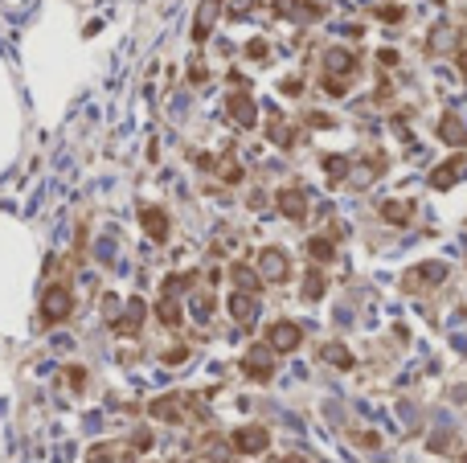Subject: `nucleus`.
I'll return each instance as SVG.
<instances>
[{
  "label": "nucleus",
  "instance_id": "f257e3e1",
  "mask_svg": "<svg viewBox=\"0 0 467 463\" xmlns=\"http://www.w3.org/2000/svg\"><path fill=\"white\" fill-rule=\"evenodd\" d=\"M70 308H74V299H70V287H46V296H41V316L50 320V324H58V320H66Z\"/></svg>",
  "mask_w": 467,
  "mask_h": 463
},
{
  "label": "nucleus",
  "instance_id": "f03ea898",
  "mask_svg": "<svg viewBox=\"0 0 467 463\" xmlns=\"http://www.w3.org/2000/svg\"><path fill=\"white\" fill-rule=\"evenodd\" d=\"M258 275H263V283H283L287 275H291V263H287V254L279 246H267L263 254H258Z\"/></svg>",
  "mask_w": 467,
  "mask_h": 463
},
{
  "label": "nucleus",
  "instance_id": "7ed1b4c3",
  "mask_svg": "<svg viewBox=\"0 0 467 463\" xmlns=\"http://www.w3.org/2000/svg\"><path fill=\"white\" fill-rule=\"evenodd\" d=\"M439 279H447V266L443 263H418L414 271H406L402 275V291H422V283H439Z\"/></svg>",
  "mask_w": 467,
  "mask_h": 463
},
{
  "label": "nucleus",
  "instance_id": "20e7f679",
  "mask_svg": "<svg viewBox=\"0 0 467 463\" xmlns=\"http://www.w3.org/2000/svg\"><path fill=\"white\" fill-rule=\"evenodd\" d=\"M300 324H291V320H279V324H271L267 328V345L271 353H291V348H300Z\"/></svg>",
  "mask_w": 467,
  "mask_h": 463
},
{
  "label": "nucleus",
  "instance_id": "39448f33",
  "mask_svg": "<svg viewBox=\"0 0 467 463\" xmlns=\"http://www.w3.org/2000/svg\"><path fill=\"white\" fill-rule=\"evenodd\" d=\"M267 427H242V430H234V439L230 447L234 451H242V455H263L267 451Z\"/></svg>",
  "mask_w": 467,
  "mask_h": 463
},
{
  "label": "nucleus",
  "instance_id": "423d86ee",
  "mask_svg": "<svg viewBox=\"0 0 467 463\" xmlns=\"http://www.w3.org/2000/svg\"><path fill=\"white\" fill-rule=\"evenodd\" d=\"M275 205H279V214H283L287 222H303V217H308V193H303V189H279Z\"/></svg>",
  "mask_w": 467,
  "mask_h": 463
},
{
  "label": "nucleus",
  "instance_id": "0eeeda50",
  "mask_svg": "<svg viewBox=\"0 0 467 463\" xmlns=\"http://www.w3.org/2000/svg\"><path fill=\"white\" fill-rule=\"evenodd\" d=\"M144 316H148L144 299H127L123 316H115L111 324H115V332H119V336H132V332H140V328H144Z\"/></svg>",
  "mask_w": 467,
  "mask_h": 463
},
{
  "label": "nucleus",
  "instance_id": "6e6552de",
  "mask_svg": "<svg viewBox=\"0 0 467 463\" xmlns=\"http://www.w3.org/2000/svg\"><path fill=\"white\" fill-rule=\"evenodd\" d=\"M230 316L242 324V328H251L254 320H258V299H254V291H234L230 296Z\"/></svg>",
  "mask_w": 467,
  "mask_h": 463
},
{
  "label": "nucleus",
  "instance_id": "1a4fd4ad",
  "mask_svg": "<svg viewBox=\"0 0 467 463\" xmlns=\"http://www.w3.org/2000/svg\"><path fill=\"white\" fill-rule=\"evenodd\" d=\"M242 373H246V378H254V381H267L271 373H275V365H271V357H267V348L254 345L251 353L242 357Z\"/></svg>",
  "mask_w": 467,
  "mask_h": 463
},
{
  "label": "nucleus",
  "instance_id": "9d476101",
  "mask_svg": "<svg viewBox=\"0 0 467 463\" xmlns=\"http://www.w3.org/2000/svg\"><path fill=\"white\" fill-rule=\"evenodd\" d=\"M140 217H144V230H148L152 242H168V230H172V222H168L164 209H156V205H144V209H140Z\"/></svg>",
  "mask_w": 467,
  "mask_h": 463
},
{
  "label": "nucleus",
  "instance_id": "9b49d317",
  "mask_svg": "<svg viewBox=\"0 0 467 463\" xmlns=\"http://www.w3.org/2000/svg\"><path fill=\"white\" fill-rule=\"evenodd\" d=\"M230 119L238 123V128H254V123H258V111H254V99L246 95V90H238V95H230Z\"/></svg>",
  "mask_w": 467,
  "mask_h": 463
},
{
  "label": "nucleus",
  "instance_id": "f8f14e48",
  "mask_svg": "<svg viewBox=\"0 0 467 463\" xmlns=\"http://www.w3.org/2000/svg\"><path fill=\"white\" fill-rule=\"evenodd\" d=\"M463 172H467V160H463V156H451L447 165H439L431 172V189H451V184L459 181Z\"/></svg>",
  "mask_w": 467,
  "mask_h": 463
},
{
  "label": "nucleus",
  "instance_id": "ddd939ff",
  "mask_svg": "<svg viewBox=\"0 0 467 463\" xmlns=\"http://www.w3.org/2000/svg\"><path fill=\"white\" fill-rule=\"evenodd\" d=\"M221 13V0H201L197 9V21H193V41H205V37L214 33V21Z\"/></svg>",
  "mask_w": 467,
  "mask_h": 463
},
{
  "label": "nucleus",
  "instance_id": "4468645a",
  "mask_svg": "<svg viewBox=\"0 0 467 463\" xmlns=\"http://www.w3.org/2000/svg\"><path fill=\"white\" fill-rule=\"evenodd\" d=\"M439 140L451 144V148H463L467 144V128H463V119L455 115V111H447V115L439 119Z\"/></svg>",
  "mask_w": 467,
  "mask_h": 463
},
{
  "label": "nucleus",
  "instance_id": "2eb2a0df",
  "mask_svg": "<svg viewBox=\"0 0 467 463\" xmlns=\"http://www.w3.org/2000/svg\"><path fill=\"white\" fill-rule=\"evenodd\" d=\"M324 66H328V74H332V78H352V74H357V53H349V50H328V53H324Z\"/></svg>",
  "mask_w": 467,
  "mask_h": 463
},
{
  "label": "nucleus",
  "instance_id": "dca6fc26",
  "mask_svg": "<svg viewBox=\"0 0 467 463\" xmlns=\"http://www.w3.org/2000/svg\"><path fill=\"white\" fill-rule=\"evenodd\" d=\"M414 214V201H382V217L389 226H406Z\"/></svg>",
  "mask_w": 467,
  "mask_h": 463
},
{
  "label": "nucleus",
  "instance_id": "f3484780",
  "mask_svg": "<svg viewBox=\"0 0 467 463\" xmlns=\"http://www.w3.org/2000/svg\"><path fill=\"white\" fill-rule=\"evenodd\" d=\"M230 279L238 283V291H254V296H258V287H263V275L251 271V266H242V263L230 266Z\"/></svg>",
  "mask_w": 467,
  "mask_h": 463
},
{
  "label": "nucleus",
  "instance_id": "a211bd4d",
  "mask_svg": "<svg viewBox=\"0 0 467 463\" xmlns=\"http://www.w3.org/2000/svg\"><path fill=\"white\" fill-rule=\"evenodd\" d=\"M152 414H156V418H168V422H181V394L152 402Z\"/></svg>",
  "mask_w": 467,
  "mask_h": 463
},
{
  "label": "nucleus",
  "instance_id": "6ab92c4d",
  "mask_svg": "<svg viewBox=\"0 0 467 463\" xmlns=\"http://www.w3.org/2000/svg\"><path fill=\"white\" fill-rule=\"evenodd\" d=\"M308 254H312L316 263H332V254H336L332 234H328V238H308Z\"/></svg>",
  "mask_w": 467,
  "mask_h": 463
},
{
  "label": "nucleus",
  "instance_id": "aec40b11",
  "mask_svg": "<svg viewBox=\"0 0 467 463\" xmlns=\"http://www.w3.org/2000/svg\"><path fill=\"white\" fill-rule=\"evenodd\" d=\"M156 316H160V324H164V328H177V324H181V308H177V299L164 296L160 303H156Z\"/></svg>",
  "mask_w": 467,
  "mask_h": 463
},
{
  "label": "nucleus",
  "instance_id": "412c9836",
  "mask_svg": "<svg viewBox=\"0 0 467 463\" xmlns=\"http://www.w3.org/2000/svg\"><path fill=\"white\" fill-rule=\"evenodd\" d=\"M324 361L336 365V369H352V365H357V361H352V353L345 345H324Z\"/></svg>",
  "mask_w": 467,
  "mask_h": 463
},
{
  "label": "nucleus",
  "instance_id": "4be33fe9",
  "mask_svg": "<svg viewBox=\"0 0 467 463\" xmlns=\"http://www.w3.org/2000/svg\"><path fill=\"white\" fill-rule=\"evenodd\" d=\"M349 156H324V172H328V177H332V181H345V177H349Z\"/></svg>",
  "mask_w": 467,
  "mask_h": 463
},
{
  "label": "nucleus",
  "instance_id": "5701e85b",
  "mask_svg": "<svg viewBox=\"0 0 467 463\" xmlns=\"http://www.w3.org/2000/svg\"><path fill=\"white\" fill-rule=\"evenodd\" d=\"M267 135H271V140H275V144H279V148H291V140H295V135H291V128H287L283 119H271Z\"/></svg>",
  "mask_w": 467,
  "mask_h": 463
},
{
  "label": "nucleus",
  "instance_id": "b1692460",
  "mask_svg": "<svg viewBox=\"0 0 467 463\" xmlns=\"http://www.w3.org/2000/svg\"><path fill=\"white\" fill-rule=\"evenodd\" d=\"M320 296H324V275H320V271H308V279H303V299L316 303Z\"/></svg>",
  "mask_w": 467,
  "mask_h": 463
},
{
  "label": "nucleus",
  "instance_id": "393cba45",
  "mask_svg": "<svg viewBox=\"0 0 467 463\" xmlns=\"http://www.w3.org/2000/svg\"><path fill=\"white\" fill-rule=\"evenodd\" d=\"M193 316H197V320H209V316H214V296H209V291L193 296Z\"/></svg>",
  "mask_w": 467,
  "mask_h": 463
},
{
  "label": "nucleus",
  "instance_id": "a878e982",
  "mask_svg": "<svg viewBox=\"0 0 467 463\" xmlns=\"http://www.w3.org/2000/svg\"><path fill=\"white\" fill-rule=\"evenodd\" d=\"M349 90V78H332V74H324V95H332V99H340Z\"/></svg>",
  "mask_w": 467,
  "mask_h": 463
},
{
  "label": "nucleus",
  "instance_id": "bb28decb",
  "mask_svg": "<svg viewBox=\"0 0 467 463\" xmlns=\"http://www.w3.org/2000/svg\"><path fill=\"white\" fill-rule=\"evenodd\" d=\"M221 181L238 184L242 181V165H238V160H221Z\"/></svg>",
  "mask_w": 467,
  "mask_h": 463
},
{
  "label": "nucleus",
  "instance_id": "cd10ccee",
  "mask_svg": "<svg viewBox=\"0 0 467 463\" xmlns=\"http://www.w3.org/2000/svg\"><path fill=\"white\" fill-rule=\"evenodd\" d=\"M377 17H382V21H402V17H406V9H402V4H382V9H377Z\"/></svg>",
  "mask_w": 467,
  "mask_h": 463
},
{
  "label": "nucleus",
  "instance_id": "c85d7f7f",
  "mask_svg": "<svg viewBox=\"0 0 467 463\" xmlns=\"http://www.w3.org/2000/svg\"><path fill=\"white\" fill-rule=\"evenodd\" d=\"M246 53H251L254 62H263V58H267V41H263V37H254L251 46H246Z\"/></svg>",
  "mask_w": 467,
  "mask_h": 463
},
{
  "label": "nucleus",
  "instance_id": "c756f323",
  "mask_svg": "<svg viewBox=\"0 0 467 463\" xmlns=\"http://www.w3.org/2000/svg\"><path fill=\"white\" fill-rule=\"evenodd\" d=\"M164 361H168V365H184V361H189V348H181V345H177V348H168V353H164Z\"/></svg>",
  "mask_w": 467,
  "mask_h": 463
},
{
  "label": "nucleus",
  "instance_id": "7c9ffc66",
  "mask_svg": "<svg viewBox=\"0 0 467 463\" xmlns=\"http://www.w3.org/2000/svg\"><path fill=\"white\" fill-rule=\"evenodd\" d=\"M251 9H254V0H230V13H234V17H246Z\"/></svg>",
  "mask_w": 467,
  "mask_h": 463
},
{
  "label": "nucleus",
  "instance_id": "2f4dec72",
  "mask_svg": "<svg viewBox=\"0 0 467 463\" xmlns=\"http://www.w3.org/2000/svg\"><path fill=\"white\" fill-rule=\"evenodd\" d=\"M308 123H312V128H332V115H324V111H312V115H308Z\"/></svg>",
  "mask_w": 467,
  "mask_h": 463
},
{
  "label": "nucleus",
  "instance_id": "473e14b6",
  "mask_svg": "<svg viewBox=\"0 0 467 463\" xmlns=\"http://www.w3.org/2000/svg\"><path fill=\"white\" fill-rule=\"evenodd\" d=\"M300 90H303L300 78H283V95H300Z\"/></svg>",
  "mask_w": 467,
  "mask_h": 463
},
{
  "label": "nucleus",
  "instance_id": "72a5a7b5",
  "mask_svg": "<svg viewBox=\"0 0 467 463\" xmlns=\"http://www.w3.org/2000/svg\"><path fill=\"white\" fill-rule=\"evenodd\" d=\"M455 66H459V74H463V83H467V50L455 53Z\"/></svg>",
  "mask_w": 467,
  "mask_h": 463
},
{
  "label": "nucleus",
  "instance_id": "f704fd0d",
  "mask_svg": "<svg viewBox=\"0 0 467 463\" xmlns=\"http://www.w3.org/2000/svg\"><path fill=\"white\" fill-rule=\"evenodd\" d=\"M463 463H467V459H463Z\"/></svg>",
  "mask_w": 467,
  "mask_h": 463
}]
</instances>
